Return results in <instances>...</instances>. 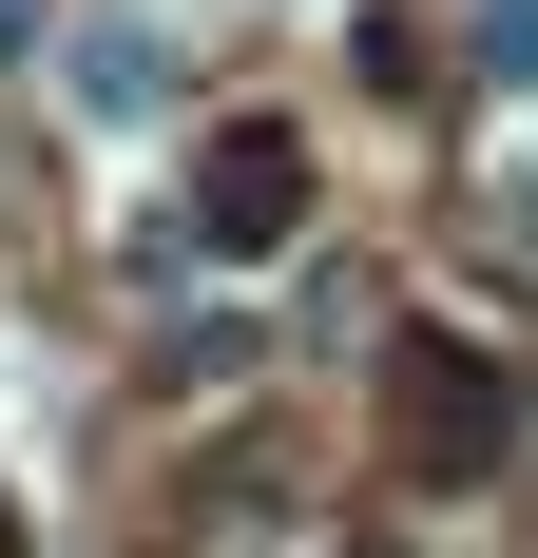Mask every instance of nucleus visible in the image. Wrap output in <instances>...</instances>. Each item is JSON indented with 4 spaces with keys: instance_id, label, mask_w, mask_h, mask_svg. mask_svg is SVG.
<instances>
[{
    "instance_id": "f257e3e1",
    "label": "nucleus",
    "mask_w": 538,
    "mask_h": 558,
    "mask_svg": "<svg viewBox=\"0 0 538 558\" xmlns=\"http://www.w3.org/2000/svg\"><path fill=\"white\" fill-rule=\"evenodd\" d=\"M384 424H404V482H500V366L462 328L384 347Z\"/></svg>"
},
{
    "instance_id": "f03ea898",
    "label": "nucleus",
    "mask_w": 538,
    "mask_h": 558,
    "mask_svg": "<svg viewBox=\"0 0 538 558\" xmlns=\"http://www.w3.org/2000/svg\"><path fill=\"white\" fill-rule=\"evenodd\" d=\"M173 97H193V58H173L155 20H77V39H58V116H77V135H155Z\"/></svg>"
},
{
    "instance_id": "7ed1b4c3",
    "label": "nucleus",
    "mask_w": 538,
    "mask_h": 558,
    "mask_svg": "<svg viewBox=\"0 0 538 558\" xmlns=\"http://www.w3.org/2000/svg\"><path fill=\"white\" fill-rule=\"evenodd\" d=\"M193 231H212L231 270H269V251L308 231V135H269V116H250V135H231V155L193 173Z\"/></svg>"
},
{
    "instance_id": "20e7f679",
    "label": "nucleus",
    "mask_w": 538,
    "mask_h": 558,
    "mask_svg": "<svg viewBox=\"0 0 538 558\" xmlns=\"http://www.w3.org/2000/svg\"><path fill=\"white\" fill-rule=\"evenodd\" d=\"M462 77H500V97H538V0H462Z\"/></svg>"
},
{
    "instance_id": "39448f33",
    "label": "nucleus",
    "mask_w": 538,
    "mask_h": 558,
    "mask_svg": "<svg viewBox=\"0 0 538 558\" xmlns=\"http://www.w3.org/2000/svg\"><path fill=\"white\" fill-rule=\"evenodd\" d=\"M481 231H500V251L538 270V173H500V193H481Z\"/></svg>"
},
{
    "instance_id": "423d86ee",
    "label": "nucleus",
    "mask_w": 538,
    "mask_h": 558,
    "mask_svg": "<svg viewBox=\"0 0 538 558\" xmlns=\"http://www.w3.org/2000/svg\"><path fill=\"white\" fill-rule=\"evenodd\" d=\"M0 20H20V0H0Z\"/></svg>"
}]
</instances>
